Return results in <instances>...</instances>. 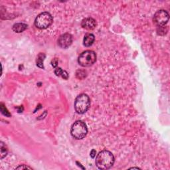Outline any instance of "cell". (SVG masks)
Wrapping results in <instances>:
<instances>
[{"label": "cell", "instance_id": "cell-1", "mask_svg": "<svg viewBox=\"0 0 170 170\" xmlns=\"http://www.w3.org/2000/svg\"><path fill=\"white\" fill-rule=\"evenodd\" d=\"M95 162L99 169H108L114 165V157L112 153L108 150L101 151L97 155Z\"/></svg>", "mask_w": 170, "mask_h": 170}, {"label": "cell", "instance_id": "cell-2", "mask_svg": "<svg viewBox=\"0 0 170 170\" xmlns=\"http://www.w3.org/2000/svg\"><path fill=\"white\" fill-rule=\"evenodd\" d=\"M91 100L87 95L81 94L79 95L75 101V109L78 114H83L87 112L90 108Z\"/></svg>", "mask_w": 170, "mask_h": 170}, {"label": "cell", "instance_id": "cell-3", "mask_svg": "<svg viewBox=\"0 0 170 170\" xmlns=\"http://www.w3.org/2000/svg\"><path fill=\"white\" fill-rule=\"evenodd\" d=\"M88 132L87 126L85 123L81 120L75 122L71 127V134L74 138L81 140L86 136Z\"/></svg>", "mask_w": 170, "mask_h": 170}, {"label": "cell", "instance_id": "cell-4", "mask_svg": "<svg viewBox=\"0 0 170 170\" xmlns=\"http://www.w3.org/2000/svg\"><path fill=\"white\" fill-rule=\"evenodd\" d=\"M96 61V55L92 51H85L80 55L78 63L80 66L87 67L92 65Z\"/></svg>", "mask_w": 170, "mask_h": 170}, {"label": "cell", "instance_id": "cell-5", "mask_svg": "<svg viewBox=\"0 0 170 170\" xmlns=\"http://www.w3.org/2000/svg\"><path fill=\"white\" fill-rule=\"evenodd\" d=\"M53 19L49 13L43 12L38 15L35 21V26L40 29H45L49 27L53 23Z\"/></svg>", "mask_w": 170, "mask_h": 170}, {"label": "cell", "instance_id": "cell-6", "mask_svg": "<svg viewBox=\"0 0 170 170\" xmlns=\"http://www.w3.org/2000/svg\"><path fill=\"white\" fill-rule=\"evenodd\" d=\"M169 19L168 13L165 11L161 10L157 11L154 16V22L158 27H164L167 24Z\"/></svg>", "mask_w": 170, "mask_h": 170}, {"label": "cell", "instance_id": "cell-7", "mask_svg": "<svg viewBox=\"0 0 170 170\" xmlns=\"http://www.w3.org/2000/svg\"><path fill=\"white\" fill-rule=\"evenodd\" d=\"M73 37L69 33H65L61 35L58 39V45L63 49H66L72 44Z\"/></svg>", "mask_w": 170, "mask_h": 170}, {"label": "cell", "instance_id": "cell-8", "mask_svg": "<svg viewBox=\"0 0 170 170\" xmlns=\"http://www.w3.org/2000/svg\"><path fill=\"white\" fill-rule=\"evenodd\" d=\"M82 27L87 30H92L94 29L96 26V21L91 18H85L83 20L81 23Z\"/></svg>", "mask_w": 170, "mask_h": 170}, {"label": "cell", "instance_id": "cell-9", "mask_svg": "<svg viewBox=\"0 0 170 170\" xmlns=\"http://www.w3.org/2000/svg\"><path fill=\"white\" fill-rule=\"evenodd\" d=\"M95 39V35L92 33H87L85 35L83 39V44L85 47L91 46Z\"/></svg>", "mask_w": 170, "mask_h": 170}, {"label": "cell", "instance_id": "cell-10", "mask_svg": "<svg viewBox=\"0 0 170 170\" xmlns=\"http://www.w3.org/2000/svg\"><path fill=\"white\" fill-rule=\"evenodd\" d=\"M27 28V25L25 23H19L14 25V26H13V30L16 33H19L23 32L25 30H26Z\"/></svg>", "mask_w": 170, "mask_h": 170}, {"label": "cell", "instance_id": "cell-11", "mask_svg": "<svg viewBox=\"0 0 170 170\" xmlns=\"http://www.w3.org/2000/svg\"><path fill=\"white\" fill-rule=\"evenodd\" d=\"M55 73L57 76H61L63 79L65 80H67L68 78H69V74H68L67 72L65 71H63L60 67L57 68V69L55 70Z\"/></svg>", "mask_w": 170, "mask_h": 170}, {"label": "cell", "instance_id": "cell-12", "mask_svg": "<svg viewBox=\"0 0 170 170\" xmlns=\"http://www.w3.org/2000/svg\"><path fill=\"white\" fill-rule=\"evenodd\" d=\"M45 55L43 53H40L39 55H38V57L37 59V65L39 68H42V69L44 68L43 61L45 59Z\"/></svg>", "mask_w": 170, "mask_h": 170}, {"label": "cell", "instance_id": "cell-13", "mask_svg": "<svg viewBox=\"0 0 170 170\" xmlns=\"http://www.w3.org/2000/svg\"><path fill=\"white\" fill-rule=\"evenodd\" d=\"M0 150H1V159H3L5 158V157L7 154V148L6 146V144L3 143L2 142L0 144Z\"/></svg>", "mask_w": 170, "mask_h": 170}, {"label": "cell", "instance_id": "cell-14", "mask_svg": "<svg viewBox=\"0 0 170 170\" xmlns=\"http://www.w3.org/2000/svg\"><path fill=\"white\" fill-rule=\"evenodd\" d=\"M76 77L79 79H83L87 76V73L84 71H80L79 70L76 72Z\"/></svg>", "mask_w": 170, "mask_h": 170}, {"label": "cell", "instance_id": "cell-15", "mask_svg": "<svg viewBox=\"0 0 170 170\" xmlns=\"http://www.w3.org/2000/svg\"><path fill=\"white\" fill-rule=\"evenodd\" d=\"M1 111L4 116H7V117L11 116V114H10L9 112L7 111V110L6 108V106H4L3 104H1Z\"/></svg>", "mask_w": 170, "mask_h": 170}, {"label": "cell", "instance_id": "cell-16", "mask_svg": "<svg viewBox=\"0 0 170 170\" xmlns=\"http://www.w3.org/2000/svg\"><path fill=\"white\" fill-rule=\"evenodd\" d=\"M31 169V168L29 167V166H27V165H20V166H18V168H16V169Z\"/></svg>", "mask_w": 170, "mask_h": 170}, {"label": "cell", "instance_id": "cell-17", "mask_svg": "<svg viewBox=\"0 0 170 170\" xmlns=\"http://www.w3.org/2000/svg\"><path fill=\"white\" fill-rule=\"evenodd\" d=\"M51 64H52V66L53 67H57V65H58V59L56 58L53 59V60H52V61H51Z\"/></svg>", "mask_w": 170, "mask_h": 170}, {"label": "cell", "instance_id": "cell-18", "mask_svg": "<svg viewBox=\"0 0 170 170\" xmlns=\"http://www.w3.org/2000/svg\"><path fill=\"white\" fill-rule=\"evenodd\" d=\"M96 151L95 150H92L91 151V156L92 158H95V156H96Z\"/></svg>", "mask_w": 170, "mask_h": 170}]
</instances>
